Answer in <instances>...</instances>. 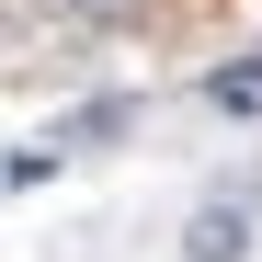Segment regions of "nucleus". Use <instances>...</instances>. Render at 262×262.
Returning <instances> with one entry per match:
<instances>
[{"label":"nucleus","mask_w":262,"mask_h":262,"mask_svg":"<svg viewBox=\"0 0 262 262\" xmlns=\"http://www.w3.org/2000/svg\"><path fill=\"white\" fill-rule=\"evenodd\" d=\"M183 251H194V262H239V251H251V205H205Z\"/></svg>","instance_id":"1"},{"label":"nucleus","mask_w":262,"mask_h":262,"mask_svg":"<svg viewBox=\"0 0 262 262\" xmlns=\"http://www.w3.org/2000/svg\"><path fill=\"white\" fill-rule=\"evenodd\" d=\"M205 103H216V114H262V69H216Z\"/></svg>","instance_id":"2"}]
</instances>
